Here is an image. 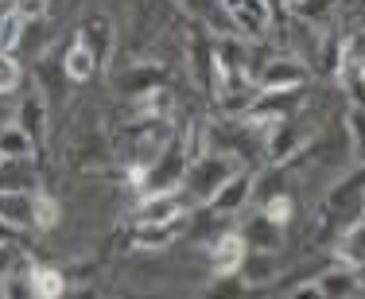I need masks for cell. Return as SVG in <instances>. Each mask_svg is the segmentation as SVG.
<instances>
[{"instance_id": "cell-3", "label": "cell", "mask_w": 365, "mask_h": 299, "mask_svg": "<svg viewBox=\"0 0 365 299\" xmlns=\"http://www.w3.org/2000/svg\"><path fill=\"white\" fill-rule=\"evenodd\" d=\"M214 272L218 276H230V272H237L245 265V237L241 233H225L218 245H214Z\"/></svg>"}, {"instance_id": "cell-9", "label": "cell", "mask_w": 365, "mask_h": 299, "mask_svg": "<svg viewBox=\"0 0 365 299\" xmlns=\"http://www.w3.org/2000/svg\"><path fill=\"white\" fill-rule=\"evenodd\" d=\"M31 288H36V299H58L63 295V276L55 268H31Z\"/></svg>"}, {"instance_id": "cell-10", "label": "cell", "mask_w": 365, "mask_h": 299, "mask_svg": "<svg viewBox=\"0 0 365 299\" xmlns=\"http://www.w3.org/2000/svg\"><path fill=\"white\" fill-rule=\"evenodd\" d=\"M20 35H24V16L12 8V12L0 16V55H8V51L20 43Z\"/></svg>"}, {"instance_id": "cell-12", "label": "cell", "mask_w": 365, "mask_h": 299, "mask_svg": "<svg viewBox=\"0 0 365 299\" xmlns=\"http://www.w3.org/2000/svg\"><path fill=\"white\" fill-rule=\"evenodd\" d=\"M31 210H36V225H39V230H51V225L58 222V206H55V202H51L47 195H36Z\"/></svg>"}, {"instance_id": "cell-8", "label": "cell", "mask_w": 365, "mask_h": 299, "mask_svg": "<svg viewBox=\"0 0 365 299\" xmlns=\"http://www.w3.org/2000/svg\"><path fill=\"white\" fill-rule=\"evenodd\" d=\"M245 195H249V175H233L218 195H214V210H225V214H230V210H237L241 202H245Z\"/></svg>"}, {"instance_id": "cell-16", "label": "cell", "mask_w": 365, "mask_h": 299, "mask_svg": "<svg viewBox=\"0 0 365 299\" xmlns=\"http://www.w3.org/2000/svg\"><path fill=\"white\" fill-rule=\"evenodd\" d=\"M43 8H47V0H16V12H20L24 20H31V16H43Z\"/></svg>"}, {"instance_id": "cell-19", "label": "cell", "mask_w": 365, "mask_h": 299, "mask_svg": "<svg viewBox=\"0 0 365 299\" xmlns=\"http://www.w3.org/2000/svg\"><path fill=\"white\" fill-rule=\"evenodd\" d=\"M8 230H12V225H8V222H0V245H4L8 237H12V233H8Z\"/></svg>"}, {"instance_id": "cell-14", "label": "cell", "mask_w": 365, "mask_h": 299, "mask_svg": "<svg viewBox=\"0 0 365 299\" xmlns=\"http://www.w3.org/2000/svg\"><path fill=\"white\" fill-rule=\"evenodd\" d=\"M4 299H36V288L28 280H4Z\"/></svg>"}, {"instance_id": "cell-1", "label": "cell", "mask_w": 365, "mask_h": 299, "mask_svg": "<svg viewBox=\"0 0 365 299\" xmlns=\"http://www.w3.org/2000/svg\"><path fill=\"white\" fill-rule=\"evenodd\" d=\"M182 218V202L175 191H163V195H152L136 210V225H175Z\"/></svg>"}, {"instance_id": "cell-5", "label": "cell", "mask_w": 365, "mask_h": 299, "mask_svg": "<svg viewBox=\"0 0 365 299\" xmlns=\"http://www.w3.org/2000/svg\"><path fill=\"white\" fill-rule=\"evenodd\" d=\"M338 257L346 268H365V222L346 230V237L338 241Z\"/></svg>"}, {"instance_id": "cell-15", "label": "cell", "mask_w": 365, "mask_h": 299, "mask_svg": "<svg viewBox=\"0 0 365 299\" xmlns=\"http://www.w3.org/2000/svg\"><path fill=\"white\" fill-rule=\"evenodd\" d=\"M268 218H272L276 225H284L292 218V202L288 198H272V202H268Z\"/></svg>"}, {"instance_id": "cell-7", "label": "cell", "mask_w": 365, "mask_h": 299, "mask_svg": "<svg viewBox=\"0 0 365 299\" xmlns=\"http://www.w3.org/2000/svg\"><path fill=\"white\" fill-rule=\"evenodd\" d=\"M66 74L74 78V82H86V78L93 74V66H98V59H93V51H90V43H74L71 51H66Z\"/></svg>"}, {"instance_id": "cell-18", "label": "cell", "mask_w": 365, "mask_h": 299, "mask_svg": "<svg viewBox=\"0 0 365 299\" xmlns=\"http://www.w3.org/2000/svg\"><path fill=\"white\" fill-rule=\"evenodd\" d=\"M295 299H327V292H323V284H303L295 292Z\"/></svg>"}, {"instance_id": "cell-4", "label": "cell", "mask_w": 365, "mask_h": 299, "mask_svg": "<svg viewBox=\"0 0 365 299\" xmlns=\"http://www.w3.org/2000/svg\"><path fill=\"white\" fill-rule=\"evenodd\" d=\"M303 78H307V70L299 63H292V59H284V63H272L264 70L260 86H264V90H288V86H299Z\"/></svg>"}, {"instance_id": "cell-11", "label": "cell", "mask_w": 365, "mask_h": 299, "mask_svg": "<svg viewBox=\"0 0 365 299\" xmlns=\"http://www.w3.org/2000/svg\"><path fill=\"white\" fill-rule=\"evenodd\" d=\"M171 237H175V225H140L136 245H168Z\"/></svg>"}, {"instance_id": "cell-6", "label": "cell", "mask_w": 365, "mask_h": 299, "mask_svg": "<svg viewBox=\"0 0 365 299\" xmlns=\"http://www.w3.org/2000/svg\"><path fill=\"white\" fill-rule=\"evenodd\" d=\"M31 156V136L20 125H8L0 133V160H28Z\"/></svg>"}, {"instance_id": "cell-17", "label": "cell", "mask_w": 365, "mask_h": 299, "mask_svg": "<svg viewBox=\"0 0 365 299\" xmlns=\"http://www.w3.org/2000/svg\"><path fill=\"white\" fill-rule=\"evenodd\" d=\"M168 101H171V93L168 90H155V93H148V113H168Z\"/></svg>"}, {"instance_id": "cell-13", "label": "cell", "mask_w": 365, "mask_h": 299, "mask_svg": "<svg viewBox=\"0 0 365 299\" xmlns=\"http://www.w3.org/2000/svg\"><path fill=\"white\" fill-rule=\"evenodd\" d=\"M20 86V66L12 63V55H0V93Z\"/></svg>"}, {"instance_id": "cell-2", "label": "cell", "mask_w": 365, "mask_h": 299, "mask_svg": "<svg viewBox=\"0 0 365 299\" xmlns=\"http://www.w3.org/2000/svg\"><path fill=\"white\" fill-rule=\"evenodd\" d=\"M222 4L233 12V20L249 39H260L268 31V0H222Z\"/></svg>"}]
</instances>
